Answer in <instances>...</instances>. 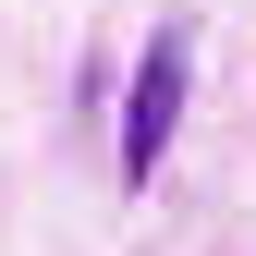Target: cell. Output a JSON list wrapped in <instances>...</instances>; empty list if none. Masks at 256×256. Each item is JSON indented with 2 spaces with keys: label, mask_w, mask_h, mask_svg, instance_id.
I'll return each mask as SVG.
<instances>
[{
  "label": "cell",
  "mask_w": 256,
  "mask_h": 256,
  "mask_svg": "<svg viewBox=\"0 0 256 256\" xmlns=\"http://www.w3.org/2000/svg\"><path fill=\"white\" fill-rule=\"evenodd\" d=\"M183 74H196V49H183V24H158L146 61H134V86H122V183L158 171V146H171V122H183Z\"/></svg>",
  "instance_id": "cell-1"
}]
</instances>
